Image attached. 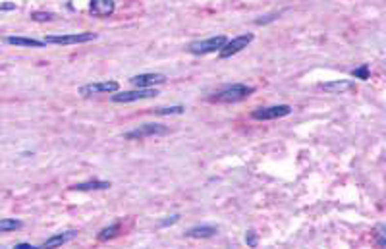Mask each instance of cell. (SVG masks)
Returning <instances> with one entry per match:
<instances>
[{"label": "cell", "instance_id": "obj_1", "mask_svg": "<svg viewBox=\"0 0 386 249\" xmlns=\"http://www.w3.org/2000/svg\"><path fill=\"white\" fill-rule=\"evenodd\" d=\"M255 93L253 85H245V83H230L224 85L222 89H218L215 95L210 97V103H224V105H234V103H241L247 97Z\"/></svg>", "mask_w": 386, "mask_h": 249}, {"label": "cell", "instance_id": "obj_2", "mask_svg": "<svg viewBox=\"0 0 386 249\" xmlns=\"http://www.w3.org/2000/svg\"><path fill=\"white\" fill-rule=\"evenodd\" d=\"M224 35H217V37H209V39L203 41H193L187 45V52L189 54H195V56H205V54H210V52H218L220 48L224 47L226 43Z\"/></svg>", "mask_w": 386, "mask_h": 249}, {"label": "cell", "instance_id": "obj_3", "mask_svg": "<svg viewBox=\"0 0 386 249\" xmlns=\"http://www.w3.org/2000/svg\"><path fill=\"white\" fill-rule=\"evenodd\" d=\"M159 95V91L155 87H145V89H133V91H116L112 93L110 101L112 103H136V101H143V99H155Z\"/></svg>", "mask_w": 386, "mask_h": 249}, {"label": "cell", "instance_id": "obj_4", "mask_svg": "<svg viewBox=\"0 0 386 249\" xmlns=\"http://www.w3.org/2000/svg\"><path fill=\"white\" fill-rule=\"evenodd\" d=\"M96 33H68V35H47L45 43L47 45H80V43H89L95 41Z\"/></svg>", "mask_w": 386, "mask_h": 249}, {"label": "cell", "instance_id": "obj_5", "mask_svg": "<svg viewBox=\"0 0 386 249\" xmlns=\"http://www.w3.org/2000/svg\"><path fill=\"white\" fill-rule=\"evenodd\" d=\"M170 129L164 126V124H141L139 128L131 129V131H128L126 133V139H129V141H136V139H145V137H157V136H166Z\"/></svg>", "mask_w": 386, "mask_h": 249}, {"label": "cell", "instance_id": "obj_6", "mask_svg": "<svg viewBox=\"0 0 386 249\" xmlns=\"http://www.w3.org/2000/svg\"><path fill=\"white\" fill-rule=\"evenodd\" d=\"M251 41H253V33H243V35H238V37H234L232 41H226L224 47L218 50V58H230L234 56V54H238V52H241L243 48L249 45Z\"/></svg>", "mask_w": 386, "mask_h": 249}, {"label": "cell", "instance_id": "obj_7", "mask_svg": "<svg viewBox=\"0 0 386 249\" xmlns=\"http://www.w3.org/2000/svg\"><path fill=\"white\" fill-rule=\"evenodd\" d=\"M292 114V106L290 105H273V106H261L257 110L251 112L253 120H278Z\"/></svg>", "mask_w": 386, "mask_h": 249}, {"label": "cell", "instance_id": "obj_8", "mask_svg": "<svg viewBox=\"0 0 386 249\" xmlns=\"http://www.w3.org/2000/svg\"><path fill=\"white\" fill-rule=\"evenodd\" d=\"M116 91H120V83H118V81H103V83H87V85H81L80 95L93 97V95H101V93H116Z\"/></svg>", "mask_w": 386, "mask_h": 249}, {"label": "cell", "instance_id": "obj_9", "mask_svg": "<svg viewBox=\"0 0 386 249\" xmlns=\"http://www.w3.org/2000/svg\"><path fill=\"white\" fill-rule=\"evenodd\" d=\"M131 83L136 85V87L139 89H145V87H155V85H161V83H166V75L164 73H137V75H133L131 78Z\"/></svg>", "mask_w": 386, "mask_h": 249}, {"label": "cell", "instance_id": "obj_10", "mask_svg": "<svg viewBox=\"0 0 386 249\" xmlns=\"http://www.w3.org/2000/svg\"><path fill=\"white\" fill-rule=\"evenodd\" d=\"M116 10V0H91L89 2V12L95 17H108Z\"/></svg>", "mask_w": 386, "mask_h": 249}, {"label": "cell", "instance_id": "obj_11", "mask_svg": "<svg viewBox=\"0 0 386 249\" xmlns=\"http://www.w3.org/2000/svg\"><path fill=\"white\" fill-rule=\"evenodd\" d=\"M319 87L326 93H334V95H340V93H350L355 89V81L352 80H336V81H326V83H321Z\"/></svg>", "mask_w": 386, "mask_h": 249}, {"label": "cell", "instance_id": "obj_12", "mask_svg": "<svg viewBox=\"0 0 386 249\" xmlns=\"http://www.w3.org/2000/svg\"><path fill=\"white\" fill-rule=\"evenodd\" d=\"M218 234L217 226H209V224H201V226H193L189 228L185 236L187 238H195V240H207V238H215Z\"/></svg>", "mask_w": 386, "mask_h": 249}, {"label": "cell", "instance_id": "obj_13", "mask_svg": "<svg viewBox=\"0 0 386 249\" xmlns=\"http://www.w3.org/2000/svg\"><path fill=\"white\" fill-rule=\"evenodd\" d=\"M75 236H78L75 230H68V232L56 234V236H52V238H48V240L43 241L39 247H60V245H64L68 241H72Z\"/></svg>", "mask_w": 386, "mask_h": 249}, {"label": "cell", "instance_id": "obj_14", "mask_svg": "<svg viewBox=\"0 0 386 249\" xmlns=\"http://www.w3.org/2000/svg\"><path fill=\"white\" fill-rule=\"evenodd\" d=\"M6 43L8 45H14V47H25V48H43L47 47L45 41L39 39H31V37H6Z\"/></svg>", "mask_w": 386, "mask_h": 249}, {"label": "cell", "instance_id": "obj_15", "mask_svg": "<svg viewBox=\"0 0 386 249\" xmlns=\"http://www.w3.org/2000/svg\"><path fill=\"white\" fill-rule=\"evenodd\" d=\"M110 182L106 180H89V182H80V184L72 185V189L75 191H96V189H108L110 187Z\"/></svg>", "mask_w": 386, "mask_h": 249}, {"label": "cell", "instance_id": "obj_16", "mask_svg": "<svg viewBox=\"0 0 386 249\" xmlns=\"http://www.w3.org/2000/svg\"><path fill=\"white\" fill-rule=\"evenodd\" d=\"M22 226H24L22 220H16V218H2V220H0V234L16 232Z\"/></svg>", "mask_w": 386, "mask_h": 249}, {"label": "cell", "instance_id": "obj_17", "mask_svg": "<svg viewBox=\"0 0 386 249\" xmlns=\"http://www.w3.org/2000/svg\"><path fill=\"white\" fill-rule=\"evenodd\" d=\"M118 232H120V224L116 222V224H110V226H106V228H103L101 232L96 234V240L108 241V240H112L114 236H118Z\"/></svg>", "mask_w": 386, "mask_h": 249}, {"label": "cell", "instance_id": "obj_18", "mask_svg": "<svg viewBox=\"0 0 386 249\" xmlns=\"http://www.w3.org/2000/svg\"><path fill=\"white\" fill-rule=\"evenodd\" d=\"M182 112H184V106H182V105L161 106V108H155V114H161V116H168V114H182Z\"/></svg>", "mask_w": 386, "mask_h": 249}, {"label": "cell", "instance_id": "obj_19", "mask_svg": "<svg viewBox=\"0 0 386 249\" xmlns=\"http://www.w3.org/2000/svg\"><path fill=\"white\" fill-rule=\"evenodd\" d=\"M352 75H354V78H357V80H363V81L369 80V78H371L369 66L363 64V66H359V68H354V70H352Z\"/></svg>", "mask_w": 386, "mask_h": 249}, {"label": "cell", "instance_id": "obj_20", "mask_svg": "<svg viewBox=\"0 0 386 249\" xmlns=\"http://www.w3.org/2000/svg\"><path fill=\"white\" fill-rule=\"evenodd\" d=\"M31 20L33 22H52V20H54V14H52V12H33Z\"/></svg>", "mask_w": 386, "mask_h": 249}, {"label": "cell", "instance_id": "obj_21", "mask_svg": "<svg viewBox=\"0 0 386 249\" xmlns=\"http://www.w3.org/2000/svg\"><path fill=\"white\" fill-rule=\"evenodd\" d=\"M377 245H378V247H384V245H386L384 226H382V224L377 226Z\"/></svg>", "mask_w": 386, "mask_h": 249}, {"label": "cell", "instance_id": "obj_22", "mask_svg": "<svg viewBox=\"0 0 386 249\" xmlns=\"http://www.w3.org/2000/svg\"><path fill=\"white\" fill-rule=\"evenodd\" d=\"M245 243L249 247H257V234H255V230H249V232L245 234Z\"/></svg>", "mask_w": 386, "mask_h": 249}, {"label": "cell", "instance_id": "obj_23", "mask_svg": "<svg viewBox=\"0 0 386 249\" xmlns=\"http://www.w3.org/2000/svg\"><path fill=\"white\" fill-rule=\"evenodd\" d=\"M178 220H180V215H172V218H166V220H162L161 228H164V226H170V224H176Z\"/></svg>", "mask_w": 386, "mask_h": 249}, {"label": "cell", "instance_id": "obj_24", "mask_svg": "<svg viewBox=\"0 0 386 249\" xmlns=\"http://www.w3.org/2000/svg\"><path fill=\"white\" fill-rule=\"evenodd\" d=\"M0 10L4 12V10H16V4H12V2H6V4H2L0 6Z\"/></svg>", "mask_w": 386, "mask_h": 249}, {"label": "cell", "instance_id": "obj_25", "mask_svg": "<svg viewBox=\"0 0 386 249\" xmlns=\"http://www.w3.org/2000/svg\"><path fill=\"white\" fill-rule=\"evenodd\" d=\"M14 247H17V249H31V247H35V245H31V243H16Z\"/></svg>", "mask_w": 386, "mask_h": 249}]
</instances>
